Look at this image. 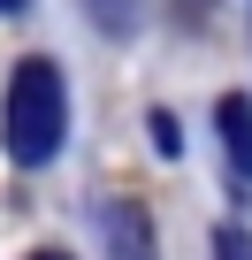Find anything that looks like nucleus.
Here are the masks:
<instances>
[{
    "instance_id": "obj_1",
    "label": "nucleus",
    "mask_w": 252,
    "mask_h": 260,
    "mask_svg": "<svg viewBox=\"0 0 252 260\" xmlns=\"http://www.w3.org/2000/svg\"><path fill=\"white\" fill-rule=\"evenodd\" d=\"M0 130H8V161L16 169H46L61 130H69V92H61V69L54 61H23L8 77V115H0Z\"/></svg>"
},
{
    "instance_id": "obj_4",
    "label": "nucleus",
    "mask_w": 252,
    "mask_h": 260,
    "mask_svg": "<svg viewBox=\"0 0 252 260\" xmlns=\"http://www.w3.org/2000/svg\"><path fill=\"white\" fill-rule=\"evenodd\" d=\"M214 260H252V237L244 230H214Z\"/></svg>"
},
{
    "instance_id": "obj_6",
    "label": "nucleus",
    "mask_w": 252,
    "mask_h": 260,
    "mask_svg": "<svg viewBox=\"0 0 252 260\" xmlns=\"http://www.w3.org/2000/svg\"><path fill=\"white\" fill-rule=\"evenodd\" d=\"M31 260H69V252H31Z\"/></svg>"
},
{
    "instance_id": "obj_3",
    "label": "nucleus",
    "mask_w": 252,
    "mask_h": 260,
    "mask_svg": "<svg viewBox=\"0 0 252 260\" xmlns=\"http://www.w3.org/2000/svg\"><path fill=\"white\" fill-rule=\"evenodd\" d=\"M222 146H229V176L252 184V100H244V92L222 100Z\"/></svg>"
},
{
    "instance_id": "obj_5",
    "label": "nucleus",
    "mask_w": 252,
    "mask_h": 260,
    "mask_svg": "<svg viewBox=\"0 0 252 260\" xmlns=\"http://www.w3.org/2000/svg\"><path fill=\"white\" fill-rule=\"evenodd\" d=\"M16 8H23V0H0V16H16Z\"/></svg>"
},
{
    "instance_id": "obj_2",
    "label": "nucleus",
    "mask_w": 252,
    "mask_h": 260,
    "mask_svg": "<svg viewBox=\"0 0 252 260\" xmlns=\"http://www.w3.org/2000/svg\"><path fill=\"white\" fill-rule=\"evenodd\" d=\"M99 230H107V260H153V222H146V207H107L99 214Z\"/></svg>"
}]
</instances>
